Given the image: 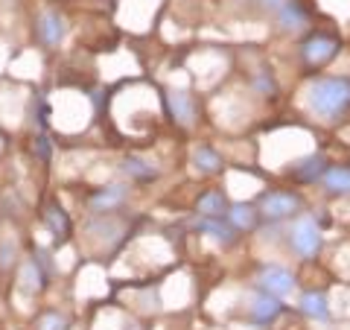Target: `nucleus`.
I'll list each match as a JSON object with an SVG mask.
<instances>
[{"mask_svg": "<svg viewBox=\"0 0 350 330\" xmlns=\"http://www.w3.org/2000/svg\"><path fill=\"white\" fill-rule=\"evenodd\" d=\"M306 108L321 120H342L350 112V76H319L306 88Z\"/></svg>", "mask_w": 350, "mask_h": 330, "instance_id": "1", "label": "nucleus"}, {"mask_svg": "<svg viewBox=\"0 0 350 330\" xmlns=\"http://www.w3.org/2000/svg\"><path fill=\"white\" fill-rule=\"evenodd\" d=\"M286 243H289V249L295 251V255L304 257V260H312L315 255H319L321 246H324V234H321L319 223H315V216H310V214L295 216L289 231H286Z\"/></svg>", "mask_w": 350, "mask_h": 330, "instance_id": "2", "label": "nucleus"}, {"mask_svg": "<svg viewBox=\"0 0 350 330\" xmlns=\"http://www.w3.org/2000/svg\"><path fill=\"white\" fill-rule=\"evenodd\" d=\"M257 211L266 223H283V219H295L304 211V199L292 190H271L262 193Z\"/></svg>", "mask_w": 350, "mask_h": 330, "instance_id": "3", "label": "nucleus"}, {"mask_svg": "<svg viewBox=\"0 0 350 330\" xmlns=\"http://www.w3.org/2000/svg\"><path fill=\"white\" fill-rule=\"evenodd\" d=\"M338 50H342V41L336 36H330V32H315V36H310L301 44V59L306 68H321Z\"/></svg>", "mask_w": 350, "mask_h": 330, "instance_id": "4", "label": "nucleus"}, {"mask_svg": "<svg viewBox=\"0 0 350 330\" xmlns=\"http://www.w3.org/2000/svg\"><path fill=\"white\" fill-rule=\"evenodd\" d=\"M68 18H64L59 9H44L36 21V32H38V41L44 47H59L68 36Z\"/></svg>", "mask_w": 350, "mask_h": 330, "instance_id": "5", "label": "nucleus"}, {"mask_svg": "<svg viewBox=\"0 0 350 330\" xmlns=\"http://www.w3.org/2000/svg\"><path fill=\"white\" fill-rule=\"evenodd\" d=\"M257 287H260L262 292L283 299V295L295 292L298 281H295V275H292L289 269H283V266H262L260 275H257Z\"/></svg>", "mask_w": 350, "mask_h": 330, "instance_id": "6", "label": "nucleus"}, {"mask_svg": "<svg viewBox=\"0 0 350 330\" xmlns=\"http://www.w3.org/2000/svg\"><path fill=\"white\" fill-rule=\"evenodd\" d=\"M193 228L199 231V234L213 237L219 246H234L237 243V234H239V231L231 223H228V216H196L193 219Z\"/></svg>", "mask_w": 350, "mask_h": 330, "instance_id": "7", "label": "nucleus"}, {"mask_svg": "<svg viewBox=\"0 0 350 330\" xmlns=\"http://www.w3.org/2000/svg\"><path fill=\"white\" fill-rule=\"evenodd\" d=\"M283 313V304H280V299L278 295H269V292H257L254 299H251V304H248V316H251V322L254 325H260V327H266V325H271L275 318Z\"/></svg>", "mask_w": 350, "mask_h": 330, "instance_id": "8", "label": "nucleus"}, {"mask_svg": "<svg viewBox=\"0 0 350 330\" xmlns=\"http://www.w3.org/2000/svg\"><path fill=\"white\" fill-rule=\"evenodd\" d=\"M44 255H32V257H27L24 260V266H21V290L24 292H29V295H36V292H41L44 287H47V278H50V272H47V266H44V260H41Z\"/></svg>", "mask_w": 350, "mask_h": 330, "instance_id": "9", "label": "nucleus"}, {"mask_svg": "<svg viewBox=\"0 0 350 330\" xmlns=\"http://www.w3.org/2000/svg\"><path fill=\"white\" fill-rule=\"evenodd\" d=\"M126 196H129V184H108V187H100L88 205H91L94 214H108V211H117L126 202Z\"/></svg>", "mask_w": 350, "mask_h": 330, "instance_id": "10", "label": "nucleus"}, {"mask_svg": "<svg viewBox=\"0 0 350 330\" xmlns=\"http://www.w3.org/2000/svg\"><path fill=\"white\" fill-rule=\"evenodd\" d=\"M167 105H170V114H172L175 123H181V126L196 123V103H193V97L187 91H170Z\"/></svg>", "mask_w": 350, "mask_h": 330, "instance_id": "11", "label": "nucleus"}, {"mask_svg": "<svg viewBox=\"0 0 350 330\" xmlns=\"http://www.w3.org/2000/svg\"><path fill=\"white\" fill-rule=\"evenodd\" d=\"M298 307L306 318H312V322H330V301H327L324 292H315V290L304 292Z\"/></svg>", "mask_w": 350, "mask_h": 330, "instance_id": "12", "label": "nucleus"}, {"mask_svg": "<svg viewBox=\"0 0 350 330\" xmlns=\"http://www.w3.org/2000/svg\"><path fill=\"white\" fill-rule=\"evenodd\" d=\"M289 173H292L298 181H304V184L321 181V175L327 173V158H324V155H306L304 161L292 164V170H289Z\"/></svg>", "mask_w": 350, "mask_h": 330, "instance_id": "13", "label": "nucleus"}, {"mask_svg": "<svg viewBox=\"0 0 350 330\" xmlns=\"http://www.w3.org/2000/svg\"><path fill=\"white\" fill-rule=\"evenodd\" d=\"M225 216H228V223H231L237 231H254L260 225V211L254 205H243V202L231 205Z\"/></svg>", "mask_w": 350, "mask_h": 330, "instance_id": "14", "label": "nucleus"}, {"mask_svg": "<svg viewBox=\"0 0 350 330\" xmlns=\"http://www.w3.org/2000/svg\"><path fill=\"white\" fill-rule=\"evenodd\" d=\"M321 187L333 196H350V167H327L321 175Z\"/></svg>", "mask_w": 350, "mask_h": 330, "instance_id": "15", "label": "nucleus"}, {"mask_svg": "<svg viewBox=\"0 0 350 330\" xmlns=\"http://www.w3.org/2000/svg\"><path fill=\"white\" fill-rule=\"evenodd\" d=\"M228 207L231 205H228L222 190H207L199 199V205H196V211H199V216H225Z\"/></svg>", "mask_w": 350, "mask_h": 330, "instance_id": "16", "label": "nucleus"}, {"mask_svg": "<svg viewBox=\"0 0 350 330\" xmlns=\"http://www.w3.org/2000/svg\"><path fill=\"white\" fill-rule=\"evenodd\" d=\"M278 24L283 27V29H301V27H306V12L301 9V3L298 0H286V3L280 6V12H278Z\"/></svg>", "mask_w": 350, "mask_h": 330, "instance_id": "17", "label": "nucleus"}, {"mask_svg": "<svg viewBox=\"0 0 350 330\" xmlns=\"http://www.w3.org/2000/svg\"><path fill=\"white\" fill-rule=\"evenodd\" d=\"M193 164H196V170L204 173V175H213L222 170V158H219V152L211 149V147H199L193 152Z\"/></svg>", "mask_w": 350, "mask_h": 330, "instance_id": "18", "label": "nucleus"}, {"mask_svg": "<svg viewBox=\"0 0 350 330\" xmlns=\"http://www.w3.org/2000/svg\"><path fill=\"white\" fill-rule=\"evenodd\" d=\"M123 173L129 175V179H135V181H152V179L158 175V170L152 167L149 161L135 158V155H129V158L123 161Z\"/></svg>", "mask_w": 350, "mask_h": 330, "instance_id": "19", "label": "nucleus"}, {"mask_svg": "<svg viewBox=\"0 0 350 330\" xmlns=\"http://www.w3.org/2000/svg\"><path fill=\"white\" fill-rule=\"evenodd\" d=\"M44 223H47V228H50L59 240H64V237L70 234V219H68V214H64L62 207H56V205H50L47 211H44Z\"/></svg>", "mask_w": 350, "mask_h": 330, "instance_id": "20", "label": "nucleus"}, {"mask_svg": "<svg viewBox=\"0 0 350 330\" xmlns=\"http://www.w3.org/2000/svg\"><path fill=\"white\" fill-rule=\"evenodd\" d=\"M70 327V318L59 313V310H50V313H44L38 316V322H36V330H68Z\"/></svg>", "mask_w": 350, "mask_h": 330, "instance_id": "21", "label": "nucleus"}, {"mask_svg": "<svg viewBox=\"0 0 350 330\" xmlns=\"http://www.w3.org/2000/svg\"><path fill=\"white\" fill-rule=\"evenodd\" d=\"M12 260H15V240H3V243H0V266L3 269H9L12 266Z\"/></svg>", "mask_w": 350, "mask_h": 330, "instance_id": "22", "label": "nucleus"}]
</instances>
